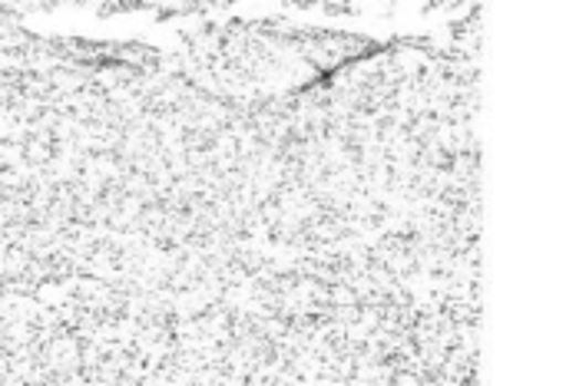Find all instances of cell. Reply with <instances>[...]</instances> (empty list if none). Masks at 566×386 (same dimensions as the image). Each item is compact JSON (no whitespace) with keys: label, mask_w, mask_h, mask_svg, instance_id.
Wrapping results in <instances>:
<instances>
[{"label":"cell","mask_w":566,"mask_h":386,"mask_svg":"<svg viewBox=\"0 0 566 386\" xmlns=\"http://www.w3.org/2000/svg\"><path fill=\"white\" fill-rule=\"evenodd\" d=\"M0 50V384H348L381 195L335 73L222 93L133 43Z\"/></svg>","instance_id":"cell-1"},{"label":"cell","mask_w":566,"mask_h":386,"mask_svg":"<svg viewBox=\"0 0 566 386\" xmlns=\"http://www.w3.org/2000/svg\"><path fill=\"white\" fill-rule=\"evenodd\" d=\"M285 7L295 10H315L325 17H395V13H411V17H444L458 20L478 10V0H282Z\"/></svg>","instance_id":"cell-2"},{"label":"cell","mask_w":566,"mask_h":386,"mask_svg":"<svg viewBox=\"0 0 566 386\" xmlns=\"http://www.w3.org/2000/svg\"><path fill=\"white\" fill-rule=\"evenodd\" d=\"M23 7H90L99 13H156V17H189L226 7L229 0H10Z\"/></svg>","instance_id":"cell-3"}]
</instances>
